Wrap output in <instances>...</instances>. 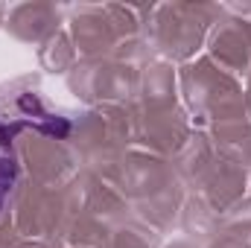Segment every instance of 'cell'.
I'll return each mask as SVG.
<instances>
[{
    "instance_id": "obj_1",
    "label": "cell",
    "mask_w": 251,
    "mask_h": 248,
    "mask_svg": "<svg viewBox=\"0 0 251 248\" xmlns=\"http://www.w3.org/2000/svg\"><path fill=\"white\" fill-rule=\"evenodd\" d=\"M24 128H35L50 137H67L70 117L50 108L38 91H29L24 85H9L0 91V149Z\"/></svg>"
},
{
    "instance_id": "obj_2",
    "label": "cell",
    "mask_w": 251,
    "mask_h": 248,
    "mask_svg": "<svg viewBox=\"0 0 251 248\" xmlns=\"http://www.w3.org/2000/svg\"><path fill=\"white\" fill-rule=\"evenodd\" d=\"M15 181H18V164H15V158L6 149H0V210H3Z\"/></svg>"
}]
</instances>
